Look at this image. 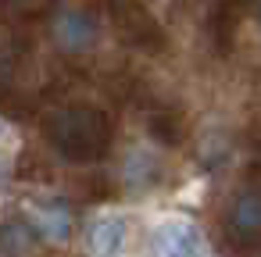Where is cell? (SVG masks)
<instances>
[{
  "mask_svg": "<svg viewBox=\"0 0 261 257\" xmlns=\"http://www.w3.org/2000/svg\"><path fill=\"white\" fill-rule=\"evenodd\" d=\"M4 132H8V125H4V122H0V139H4Z\"/></svg>",
  "mask_w": 261,
  "mask_h": 257,
  "instance_id": "52a82bcc",
  "label": "cell"
},
{
  "mask_svg": "<svg viewBox=\"0 0 261 257\" xmlns=\"http://www.w3.org/2000/svg\"><path fill=\"white\" fill-rule=\"evenodd\" d=\"M58 43L65 47V50H86V47H93V40H97V25H93V18L90 15H83V11H65L61 18H58Z\"/></svg>",
  "mask_w": 261,
  "mask_h": 257,
  "instance_id": "277c9868",
  "label": "cell"
},
{
  "mask_svg": "<svg viewBox=\"0 0 261 257\" xmlns=\"http://www.w3.org/2000/svg\"><path fill=\"white\" fill-rule=\"evenodd\" d=\"M229 221H232V229L243 232V236L261 232V193H243V196H236V204H232V211H229Z\"/></svg>",
  "mask_w": 261,
  "mask_h": 257,
  "instance_id": "5b68a950",
  "label": "cell"
},
{
  "mask_svg": "<svg viewBox=\"0 0 261 257\" xmlns=\"http://www.w3.org/2000/svg\"><path fill=\"white\" fill-rule=\"evenodd\" d=\"M154 172H158V157H154L150 150L136 147V150L129 154V161H125V179H129L133 186H136V182L143 186V182H150L147 175H154Z\"/></svg>",
  "mask_w": 261,
  "mask_h": 257,
  "instance_id": "8992f818",
  "label": "cell"
},
{
  "mask_svg": "<svg viewBox=\"0 0 261 257\" xmlns=\"http://www.w3.org/2000/svg\"><path fill=\"white\" fill-rule=\"evenodd\" d=\"M25 218L33 225V232H40L50 243H65L72 236V211L61 200L50 196H29L25 200Z\"/></svg>",
  "mask_w": 261,
  "mask_h": 257,
  "instance_id": "7a4b0ae2",
  "label": "cell"
},
{
  "mask_svg": "<svg viewBox=\"0 0 261 257\" xmlns=\"http://www.w3.org/2000/svg\"><path fill=\"white\" fill-rule=\"evenodd\" d=\"M150 250L154 253H175V257H190L204 250V232L197 221L182 218V214H168L150 229Z\"/></svg>",
  "mask_w": 261,
  "mask_h": 257,
  "instance_id": "6da1fadb",
  "label": "cell"
},
{
  "mask_svg": "<svg viewBox=\"0 0 261 257\" xmlns=\"http://www.w3.org/2000/svg\"><path fill=\"white\" fill-rule=\"evenodd\" d=\"M129 239V218L122 211H100L86 225V246L93 253H118Z\"/></svg>",
  "mask_w": 261,
  "mask_h": 257,
  "instance_id": "3957f363",
  "label": "cell"
}]
</instances>
